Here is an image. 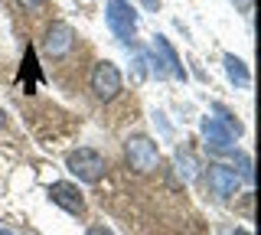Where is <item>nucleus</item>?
Segmentation results:
<instances>
[{
    "label": "nucleus",
    "mask_w": 261,
    "mask_h": 235,
    "mask_svg": "<svg viewBox=\"0 0 261 235\" xmlns=\"http://www.w3.org/2000/svg\"><path fill=\"white\" fill-rule=\"evenodd\" d=\"M65 170L82 183H98L105 176V170H108V160L95 147H79V150L65 153Z\"/></svg>",
    "instance_id": "obj_1"
},
{
    "label": "nucleus",
    "mask_w": 261,
    "mask_h": 235,
    "mask_svg": "<svg viewBox=\"0 0 261 235\" xmlns=\"http://www.w3.org/2000/svg\"><path fill=\"white\" fill-rule=\"evenodd\" d=\"M124 157H127L130 170H137V173H144V176L160 167V150L147 134H130L127 137L124 141Z\"/></svg>",
    "instance_id": "obj_2"
},
{
    "label": "nucleus",
    "mask_w": 261,
    "mask_h": 235,
    "mask_svg": "<svg viewBox=\"0 0 261 235\" xmlns=\"http://www.w3.org/2000/svg\"><path fill=\"white\" fill-rule=\"evenodd\" d=\"M105 20H108V30L121 43H130L137 33V10L130 0H108L105 7Z\"/></svg>",
    "instance_id": "obj_3"
},
{
    "label": "nucleus",
    "mask_w": 261,
    "mask_h": 235,
    "mask_svg": "<svg viewBox=\"0 0 261 235\" xmlns=\"http://www.w3.org/2000/svg\"><path fill=\"white\" fill-rule=\"evenodd\" d=\"M92 92H95V98L98 101H111V98H118L121 95V85H124V79H121V69L114 66L111 59H101V62H95V69H92Z\"/></svg>",
    "instance_id": "obj_4"
},
{
    "label": "nucleus",
    "mask_w": 261,
    "mask_h": 235,
    "mask_svg": "<svg viewBox=\"0 0 261 235\" xmlns=\"http://www.w3.org/2000/svg\"><path fill=\"white\" fill-rule=\"evenodd\" d=\"M199 131H202V141H206L209 153H235V137L239 134H235L228 124H222L219 118H202Z\"/></svg>",
    "instance_id": "obj_5"
},
{
    "label": "nucleus",
    "mask_w": 261,
    "mask_h": 235,
    "mask_svg": "<svg viewBox=\"0 0 261 235\" xmlns=\"http://www.w3.org/2000/svg\"><path fill=\"white\" fill-rule=\"evenodd\" d=\"M206 180H209V193L216 199H232L235 193H239V173H235V167H225V164H212L206 170Z\"/></svg>",
    "instance_id": "obj_6"
},
{
    "label": "nucleus",
    "mask_w": 261,
    "mask_h": 235,
    "mask_svg": "<svg viewBox=\"0 0 261 235\" xmlns=\"http://www.w3.org/2000/svg\"><path fill=\"white\" fill-rule=\"evenodd\" d=\"M49 199H53L59 209H65L69 216H85V199H82L75 183H62V180L53 183L49 186Z\"/></svg>",
    "instance_id": "obj_7"
},
{
    "label": "nucleus",
    "mask_w": 261,
    "mask_h": 235,
    "mask_svg": "<svg viewBox=\"0 0 261 235\" xmlns=\"http://www.w3.org/2000/svg\"><path fill=\"white\" fill-rule=\"evenodd\" d=\"M72 46H75V30H72L69 23H53V27L46 30L43 49L53 56V59H59V56L72 53Z\"/></svg>",
    "instance_id": "obj_8"
},
{
    "label": "nucleus",
    "mask_w": 261,
    "mask_h": 235,
    "mask_svg": "<svg viewBox=\"0 0 261 235\" xmlns=\"http://www.w3.org/2000/svg\"><path fill=\"white\" fill-rule=\"evenodd\" d=\"M153 53H157L160 66L167 69V75H173V79H179V82H186V69H183V62H179L176 49L170 46V39L163 36V33H157V36H153Z\"/></svg>",
    "instance_id": "obj_9"
},
{
    "label": "nucleus",
    "mask_w": 261,
    "mask_h": 235,
    "mask_svg": "<svg viewBox=\"0 0 261 235\" xmlns=\"http://www.w3.org/2000/svg\"><path fill=\"white\" fill-rule=\"evenodd\" d=\"M222 62H225V75H228V82H232V85H239V88H248L251 85V72H248V66H245L239 56L225 53Z\"/></svg>",
    "instance_id": "obj_10"
},
{
    "label": "nucleus",
    "mask_w": 261,
    "mask_h": 235,
    "mask_svg": "<svg viewBox=\"0 0 261 235\" xmlns=\"http://www.w3.org/2000/svg\"><path fill=\"white\" fill-rule=\"evenodd\" d=\"M173 167H176V173L183 176L186 183H193L196 176H199V170H202V167H199V160H196L190 150H183V147L173 153Z\"/></svg>",
    "instance_id": "obj_11"
},
{
    "label": "nucleus",
    "mask_w": 261,
    "mask_h": 235,
    "mask_svg": "<svg viewBox=\"0 0 261 235\" xmlns=\"http://www.w3.org/2000/svg\"><path fill=\"white\" fill-rule=\"evenodd\" d=\"M232 157H235V164H239V170H235V173H239V180H245V183L255 180V170H251V157H248V153H239V150H235Z\"/></svg>",
    "instance_id": "obj_12"
},
{
    "label": "nucleus",
    "mask_w": 261,
    "mask_h": 235,
    "mask_svg": "<svg viewBox=\"0 0 261 235\" xmlns=\"http://www.w3.org/2000/svg\"><path fill=\"white\" fill-rule=\"evenodd\" d=\"M212 111H216V115H219V121H222V124H228V127H232V131L235 134H242V124H239V121H235V115H232V111H228L225 108V105H212Z\"/></svg>",
    "instance_id": "obj_13"
},
{
    "label": "nucleus",
    "mask_w": 261,
    "mask_h": 235,
    "mask_svg": "<svg viewBox=\"0 0 261 235\" xmlns=\"http://www.w3.org/2000/svg\"><path fill=\"white\" fill-rule=\"evenodd\" d=\"M85 235H114V232H111L105 222H98V225H88V232H85Z\"/></svg>",
    "instance_id": "obj_14"
},
{
    "label": "nucleus",
    "mask_w": 261,
    "mask_h": 235,
    "mask_svg": "<svg viewBox=\"0 0 261 235\" xmlns=\"http://www.w3.org/2000/svg\"><path fill=\"white\" fill-rule=\"evenodd\" d=\"M141 7H144V10H150V13H157L160 10V0H141Z\"/></svg>",
    "instance_id": "obj_15"
},
{
    "label": "nucleus",
    "mask_w": 261,
    "mask_h": 235,
    "mask_svg": "<svg viewBox=\"0 0 261 235\" xmlns=\"http://www.w3.org/2000/svg\"><path fill=\"white\" fill-rule=\"evenodd\" d=\"M16 4H20V7H39L43 0H16Z\"/></svg>",
    "instance_id": "obj_16"
},
{
    "label": "nucleus",
    "mask_w": 261,
    "mask_h": 235,
    "mask_svg": "<svg viewBox=\"0 0 261 235\" xmlns=\"http://www.w3.org/2000/svg\"><path fill=\"white\" fill-rule=\"evenodd\" d=\"M232 4H239L242 10H248V4H251V0H232Z\"/></svg>",
    "instance_id": "obj_17"
},
{
    "label": "nucleus",
    "mask_w": 261,
    "mask_h": 235,
    "mask_svg": "<svg viewBox=\"0 0 261 235\" xmlns=\"http://www.w3.org/2000/svg\"><path fill=\"white\" fill-rule=\"evenodd\" d=\"M232 235H251V232H248V229H235Z\"/></svg>",
    "instance_id": "obj_18"
},
{
    "label": "nucleus",
    "mask_w": 261,
    "mask_h": 235,
    "mask_svg": "<svg viewBox=\"0 0 261 235\" xmlns=\"http://www.w3.org/2000/svg\"><path fill=\"white\" fill-rule=\"evenodd\" d=\"M7 124V115H4V108H0V127H4Z\"/></svg>",
    "instance_id": "obj_19"
},
{
    "label": "nucleus",
    "mask_w": 261,
    "mask_h": 235,
    "mask_svg": "<svg viewBox=\"0 0 261 235\" xmlns=\"http://www.w3.org/2000/svg\"><path fill=\"white\" fill-rule=\"evenodd\" d=\"M0 235H13V232H10V229H0Z\"/></svg>",
    "instance_id": "obj_20"
}]
</instances>
